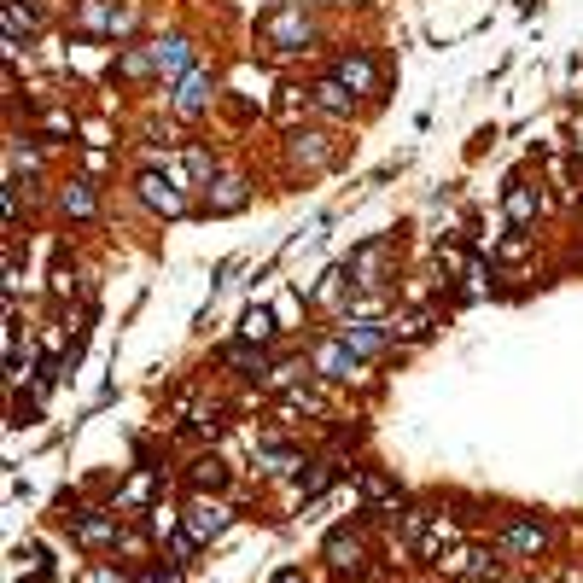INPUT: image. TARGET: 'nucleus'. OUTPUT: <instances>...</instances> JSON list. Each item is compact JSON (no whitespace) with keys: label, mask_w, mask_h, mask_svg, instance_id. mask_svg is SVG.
Instances as JSON below:
<instances>
[{"label":"nucleus","mask_w":583,"mask_h":583,"mask_svg":"<svg viewBox=\"0 0 583 583\" xmlns=\"http://www.w3.org/2000/svg\"><path fill=\"white\" fill-rule=\"evenodd\" d=\"M309 35H315V24H309L304 0H286V6H275V12L263 18V41H269L275 53H304Z\"/></svg>","instance_id":"obj_1"},{"label":"nucleus","mask_w":583,"mask_h":583,"mask_svg":"<svg viewBox=\"0 0 583 583\" xmlns=\"http://www.w3.org/2000/svg\"><path fill=\"white\" fill-rule=\"evenodd\" d=\"M391 263H397V245L391 240H368L356 245V257H350V286H362V292H379L385 280H391Z\"/></svg>","instance_id":"obj_2"},{"label":"nucleus","mask_w":583,"mask_h":583,"mask_svg":"<svg viewBox=\"0 0 583 583\" xmlns=\"http://www.w3.org/2000/svg\"><path fill=\"white\" fill-rule=\"evenodd\" d=\"M339 339L368 362V356H385V344H391V327H379V321H368V315H344L339 321Z\"/></svg>","instance_id":"obj_3"},{"label":"nucleus","mask_w":583,"mask_h":583,"mask_svg":"<svg viewBox=\"0 0 583 583\" xmlns=\"http://www.w3.org/2000/svg\"><path fill=\"white\" fill-rule=\"evenodd\" d=\"M76 24L88 35H123V30H135V12L129 6H105V0H82Z\"/></svg>","instance_id":"obj_4"},{"label":"nucleus","mask_w":583,"mask_h":583,"mask_svg":"<svg viewBox=\"0 0 583 583\" xmlns=\"http://www.w3.org/2000/svg\"><path fill=\"white\" fill-rule=\"evenodd\" d=\"M135 187H140V205L164 210V216H181V210H187V199H181V187L170 181V170H146Z\"/></svg>","instance_id":"obj_5"},{"label":"nucleus","mask_w":583,"mask_h":583,"mask_svg":"<svg viewBox=\"0 0 583 583\" xmlns=\"http://www.w3.org/2000/svg\"><path fill=\"white\" fill-rule=\"evenodd\" d=\"M210 88H216V82H210V70H187V76H175V111H181V117H199V111H205L210 105Z\"/></svg>","instance_id":"obj_6"},{"label":"nucleus","mask_w":583,"mask_h":583,"mask_svg":"<svg viewBox=\"0 0 583 583\" xmlns=\"http://www.w3.org/2000/svg\"><path fill=\"white\" fill-rule=\"evenodd\" d=\"M362 368V356L350 350L344 339H327V344H315V374H327V379H350Z\"/></svg>","instance_id":"obj_7"},{"label":"nucleus","mask_w":583,"mask_h":583,"mask_svg":"<svg viewBox=\"0 0 583 583\" xmlns=\"http://www.w3.org/2000/svg\"><path fill=\"white\" fill-rule=\"evenodd\" d=\"M152 59H158V76H187L193 70V41L187 35H164V41H152Z\"/></svg>","instance_id":"obj_8"},{"label":"nucleus","mask_w":583,"mask_h":583,"mask_svg":"<svg viewBox=\"0 0 583 583\" xmlns=\"http://www.w3.org/2000/svg\"><path fill=\"white\" fill-rule=\"evenodd\" d=\"M187 531H193L199 543L222 537V531H228V508H222V502H205V496H199V502H187Z\"/></svg>","instance_id":"obj_9"},{"label":"nucleus","mask_w":583,"mask_h":583,"mask_svg":"<svg viewBox=\"0 0 583 583\" xmlns=\"http://www.w3.org/2000/svg\"><path fill=\"white\" fill-rule=\"evenodd\" d=\"M333 76H339V82L350 88V94H374V88H379V65L368 59V53H344Z\"/></svg>","instance_id":"obj_10"},{"label":"nucleus","mask_w":583,"mask_h":583,"mask_svg":"<svg viewBox=\"0 0 583 583\" xmlns=\"http://www.w3.org/2000/svg\"><path fill=\"white\" fill-rule=\"evenodd\" d=\"M543 543H549V531H543V525H531V519H519V525L502 531V549H508V554H537Z\"/></svg>","instance_id":"obj_11"},{"label":"nucleus","mask_w":583,"mask_h":583,"mask_svg":"<svg viewBox=\"0 0 583 583\" xmlns=\"http://www.w3.org/2000/svg\"><path fill=\"white\" fill-rule=\"evenodd\" d=\"M0 18H6V53L18 47V35H35V6H24V0H6Z\"/></svg>","instance_id":"obj_12"},{"label":"nucleus","mask_w":583,"mask_h":583,"mask_svg":"<svg viewBox=\"0 0 583 583\" xmlns=\"http://www.w3.org/2000/svg\"><path fill=\"white\" fill-rule=\"evenodd\" d=\"M327 560L344 566V572H356V566H362V537H356V531H333V537H327Z\"/></svg>","instance_id":"obj_13"},{"label":"nucleus","mask_w":583,"mask_h":583,"mask_svg":"<svg viewBox=\"0 0 583 583\" xmlns=\"http://www.w3.org/2000/svg\"><path fill=\"white\" fill-rule=\"evenodd\" d=\"M76 543H94V549H100V543H117V519L111 514H82L76 519Z\"/></svg>","instance_id":"obj_14"},{"label":"nucleus","mask_w":583,"mask_h":583,"mask_svg":"<svg viewBox=\"0 0 583 583\" xmlns=\"http://www.w3.org/2000/svg\"><path fill=\"white\" fill-rule=\"evenodd\" d=\"M531 216H537V193H531L525 181H514V187H508V222H514V228H531Z\"/></svg>","instance_id":"obj_15"},{"label":"nucleus","mask_w":583,"mask_h":583,"mask_svg":"<svg viewBox=\"0 0 583 583\" xmlns=\"http://www.w3.org/2000/svg\"><path fill=\"white\" fill-rule=\"evenodd\" d=\"M245 205V181L240 175H222V181H216V193H210V210H216V216H228V210H240Z\"/></svg>","instance_id":"obj_16"},{"label":"nucleus","mask_w":583,"mask_h":583,"mask_svg":"<svg viewBox=\"0 0 583 583\" xmlns=\"http://www.w3.org/2000/svg\"><path fill=\"white\" fill-rule=\"evenodd\" d=\"M59 210H65V216H94V187H88V181H70L65 193H59Z\"/></svg>","instance_id":"obj_17"},{"label":"nucleus","mask_w":583,"mask_h":583,"mask_svg":"<svg viewBox=\"0 0 583 583\" xmlns=\"http://www.w3.org/2000/svg\"><path fill=\"white\" fill-rule=\"evenodd\" d=\"M315 105H321V111H350V94H344V82L339 76H327V82H315Z\"/></svg>","instance_id":"obj_18"},{"label":"nucleus","mask_w":583,"mask_h":583,"mask_svg":"<svg viewBox=\"0 0 583 583\" xmlns=\"http://www.w3.org/2000/svg\"><path fill=\"white\" fill-rule=\"evenodd\" d=\"M240 333H245V344H263L269 333H275V315H269V309H245Z\"/></svg>","instance_id":"obj_19"},{"label":"nucleus","mask_w":583,"mask_h":583,"mask_svg":"<svg viewBox=\"0 0 583 583\" xmlns=\"http://www.w3.org/2000/svg\"><path fill=\"white\" fill-rule=\"evenodd\" d=\"M158 59H152V47H129L123 59H117V76H152Z\"/></svg>","instance_id":"obj_20"},{"label":"nucleus","mask_w":583,"mask_h":583,"mask_svg":"<svg viewBox=\"0 0 583 583\" xmlns=\"http://www.w3.org/2000/svg\"><path fill=\"white\" fill-rule=\"evenodd\" d=\"M292 152H298V164H309V170H321V164H327L321 135H292Z\"/></svg>","instance_id":"obj_21"},{"label":"nucleus","mask_w":583,"mask_h":583,"mask_svg":"<svg viewBox=\"0 0 583 583\" xmlns=\"http://www.w3.org/2000/svg\"><path fill=\"white\" fill-rule=\"evenodd\" d=\"M181 164H187V181H199V187H205L210 175H216V158H210L205 146H193V152H187Z\"/></svg>","instance_id":"obj_22"},{"label":"nucleus","mask_w":583,"mask_h":583,"mask_svg":"<svg viewBox=\"0 0 583 583\" xmlns=\"http://www.w3.org/2000/svg\"><path fill=\"white\" fill-rule=\"evenodd\" d=\"M193 484H199V490H222V484H228V467H222V461H193Z\"/></svg>","instance_id":"obj_23"},{"label":"nucleus","mask_w":583,"mask_h":583,"mask_svg":"<svg viewBox=\"0 0 583 583\" xmlns=\"http://www.w3.org/2000/svg\"><path fill=\"white\" fill-rule=\"evenodd\" d=\"M327 479H333V467H309V473H298V490H304V496H321Z\"/></svg>","instance_id":"obj_24"},{"label":"nucleus","mask_w":583,"mask_h":583,"mask_svg":"<svg viewBox=\"0 0 583 583\" xmlns=\"http://www.w3.org/2000/svg\"><path fill=\"white\" fill-rule=\"evenodd\" d=\"M228 362H234V368H251V374H263V350H245V344H234V350H228Z\"/></svg>","instance_id":"obj_25"},{"label":"nucleus","mask_w":583,"mask_h":583,"mask_svg":"<svg viewBox=\"0 0 583 583\" xmlns=\"http://www.w3.org/2000/svg\"><path fill=\"white\" fill-rule=\"evenodd\" d=\"M263 461H269L275 473H286V467H298V455H292V449H263Z\"/></svg>","instance_id":"obj_26"},{"label":"nucleus","mask_w":583,"mask_h":583,"mask_svg":"<svg viewBox=\"0 0 583 583\" xmlns=\"http://www.w3.org/2000/svg\"><path fill=\"white\" fill-rule=\"evenodd\" d=\"M146 583H181V572H175V566H158V572H152Z\"/></svg>","instance_id":"obj_27"},{"label":"nucleus","mask_w":583,"mask_h":583,"mask_svg":"<svg viewBox=\"0 0 583 583\" xmlns=\"http://www.w3.org/2000/svg\"><path fill=\"white\" fill-rule=\"evenodd\" d=\"M275 583H304V572H292V566H286V572H275Z\"/></svg>","instance_id":"obj_28"}]
</instances>
